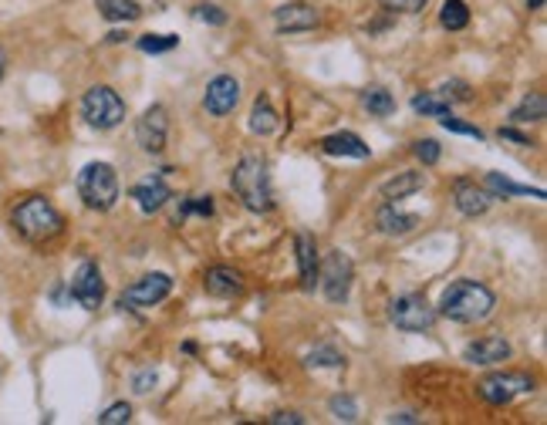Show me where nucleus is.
Wrapping results in <instances>:
<instances>
[{"label":"nucleus","mask_w":547,"mask_h":425,"mask_svg":"<svg viewBox=\"0 0 547 425\" xmlns=\"http://www.w3.org/2000/svg\"><path fill=\"white\" fill-rule=\"evenodd\" d=\"M240 101V81L234 75H216V78L206 85V95H203V109L216 119H224L237 109Z\"/></svg>","instance_id":"obj_12"},{"label":"nucleus","mask_w":547,"mask_h":425,"mask_svg":"<svg viewBox=\"0 0 547 425\" xmlns=\"http://www.w3.org/2000/svg\"><path fill=\"white\" fill-rule=\"evenodd\" d=\"M230 190L237 192V200L244 202V210L250 212H268L274 206L270 172L260 156H244L237 162L234 172H230Z\"/></svg>","instance_id":"obj_3"},{"label":"nucleus","mask_w":547,"mask_h":425,"mask_svg":"<svg viewBox=\"0 0 547 425\" xmlns=\"http://www.w3.org/2000/svg\"><path fill=\"white\" fill-rule=\"evenodd\" d=\"M389 317L399 331L423 335V331H433L436 307H429V301H426L423 294H403V297H395L389 304Z\"/></svg>","instance_id":"obj_6"},{"label":"nucleus","mask_w":547,"mask_h":425,"mask_svg":"<svg viewBox=\"0 0 547 425\" xmlns=\"http://www.w3.org/2000/svg\"><path fill=\"white\" fill-rule=\"evenodd\" d=\"M308 365H311V368H342V365H345V355L331 345H321L308 355Z\"/></svg>","instance_id":"obj_30"},{"label":"nucleus","mask_w":547,"mask_h":425,"mask_svg":"<svg viewBox=\"0 0 547 425\" xmlns=\"http://www.w3.org/2000/svg\"><path fill=\"white\" fill-rule=\"evenodd\" d=\"M453 202H457V210L463 216H483V212L490 210L493 196L483 186H477V182L457 180L453 182Z\"/></svg>","instance_id":"obj_16"},{"label":"nucleus","mask_w":547,"mask_h":425,"mask_svg":"<svg viewBox=\"0 0 547 425\" xmlns=\"http://www.w3.org/2000/svg\"><path fill=\"white\" fill-rule=\"evenodd\" d=\"M547 119V98L541 91H531L514 112H510V122L514 125H531V122H544Z\"/></svg>","instance_id":"obj_22"},{"label":"nucleus","mask_w":547,"mask_h":425,"mask_svg":"<svg viewBox=\"0 0 547 425\" xmlns=\"http://www.w3.org/2000/svg\"><path fill=\"white\" fill-rule=\"evenodd\" d=\"M321 152L324 156H345V159H369L372 149L358 139L355 132H335L321 139Z\"/></svg>","instance_id":"obj_18"},{"label":"nucleus","mask_w":547,"mask_h":425,"mask_svg":"<svg viewBox=\"0 0 547 425\" xmlns=\"http://www.w3.org/2000/svg\"><path fill=\"white\" fill-rule=\"evenodd\" d=\"M385 11H399V14H416L423 11L429 0H379Z\"/></svg>","instance_id":"obj_37"},{"label":"nucleus","mask_w":547,"mask_h":425,"mask_svg":"<svg viewBox=\"0 0 547 425\" xmlns=\"http://www.w3.org/2000/svg\"><path fill=\"white\" fill-rule=\"evenodd\" d=\"M81 119L91 125V129H115V125H122L125 119V101L122 95L109 85H95V88L85 91V98H81Z\"/></svg>","instance_id":"obj_5"},{"label":"nucleus","mask_w":547,"mask_h":425,"mask_svg":"<svg viewBox=\"0 0 547 425\" xmlns=\"http://www.w3.org/2000/svg\"><path fill=\"white\" fill-rule=\"evenodd\" d=\"M4 71H7V55H4V47H0V81H4Z\"/></svg>","instance_id":"obj_43"},{"label":"nucleus","mask_w":547,"mask_h":425,"mask_svg":"<svg viewBox=\"0 0 547 425\" xmlns=\"http://www.w3.org/2000/svg\"><path fill=\"white\" fill-rule=\"evenodd\" d=\"M132 200L139 202V210L142 212H156L173 200V190L166 186L163 176H145V180H139L132 186Z\"/></svg>","instance_id":"obj_17"},{"label":"nucleus","mask_w":547,"mask_h":425,"mask_svg":"<svg viewBox=\"0 0 547 425\" xmlns=\"http://www.w3.org/2000/svg\"><path fill=\"white\" fill-rule=\"evenodd\" d=\"M169 291H173V277L169 274H145L122 291V307H153V304L166 301Z\"/></svg>","instance_id":"obj_9"},{"label":"nucleus","mask_w":547,"mask_h":425,"mask_svg":"<svg viewBox=\"0 0 547 425\" xmlns=\"http://www.w3.org/2000/svg\"><path fill=\"white\" fill-rule=\"evenodd\" d=\"M413 112L416 115H429V119H443V115L453 112V101L443 95V91H423L413 98Z\"/></svg>","instance_id":"obj_24"},{"label":"nucleus","mask_w":547,"mask_h":425,"mask_svg":"<svg viewBox=\"0 0 547 425\" xmlns=\"http://www.w3.org/2000/svg\"><path fill=\"white\" fill-rule=\"evenodd\" d=\"M294 246H298L301 287H304V291H314V284H318V246H314V236L311 233H298Z\"/></svg>","instance_id":"obj_20"},{"label":"nucleus","mask_w":547,"mask_h":425,"mask_svg":"<svg viewBox=\"0 0 547 425\" xmlns=\"http://www.w3.org/2000/svg\"><path fill=\"white\" fill-rule=\"evenodd\" d=\"M439 24H443L447 31H463V27L469 24L467 0H447V4H443V11H439Z\"/></svg>","instance_id":"obj_27"},{"label":"nucleus","mask_w":547,"mask_h":425,"mask_svg":"<svg viewBox=\"0 0 547 425\" xmlns=\"http://www.w3.org/2000/svg\"><path fill=\"white\" fill-rule=\"evenodd\" d=\"M487 192H500V196H534V200H544V190L521 186V182L507 180V176H500V172H487Z\"/></svg>","instance_id":"obj_26"},{"label":"nucleus","mask_w":547,"mask_h":425,"mask_svg":"<svg viewBox=\"0 0 547 425\" xmlns=\"http://www.w3.org/2000/svg\"><path fill=\"white\" fill-rule=\"evenodd\" d=\"M79 196L95 212H109L119 202V176L109 162H89L79 172Z\"/></svg>","instance_id":"obj_4"},{"label":"nucleus","mask_w":547,"mask_h":425,"mask_svg":"<svg viewBox=\"0 0 547 425\" xmlns=\"http://www.w3.org/2000/svg\"><path fill=\"white\" fill-rule=\"evenodd\" d=\"M362 105L369 109V115H379V119H385V115L395 112V98H392L385 88H369L362 91Z\"/></svg>","instance_id":"obj_28"},{"label":"nucleus","mask_w":547,"mask_h":425,"mask_svg":"<svg viewBox=\"0 0 547 425\" xmlns=\"http://www.w3.org/2000/svg\"><path fill=\"white\" fill-rule=\"evenodd\" d=\"M375 226H379L385 236H405V233H413L416 226H419V216L395 210V202H385V206L375 212Z\"/></svg>","instance_id":"obj_19"},{"label":"nucleus","mask_w":547,"mask_h":425,"mask_svg":"<svg viewBox=\"0 0 547 425\" xmlns=\"http://www.w3.org/2000/svg\"><path fill=\"white\" fill-rule=\"evenodd\" d=\"M544 4H547V0H527V7H531V11H541Z\"/></svg>","instance_id":"obj_44"},{"label":"nucleus","mask_w":547,"mask_h":425,"mask_svg":"<svg viewBox=\"0 0 547 425\" xmlns=\"http://www.w3.org/2000/svg\"><path fill=\"white\" fill-rule=\"evenodd\" d=\"M321 21V14L314 11V4H304V0H290L284 7L274 11V27L278 34H301V31H314Z\"/></svg>","instance_id":"obj_13"},{"label":"nucleus","mask_w":547,"mask_h":425,"mask_svg":"<svg viewBox=\"0 0 547 425\" xmlns=\"http://www.w3.org/2000/svg\"><path fill=\"white\" fill-rule=\"evenodd\" d=\"M203 291L210 297H220V301H234L244 294V277L234 267H210L203 277Z\"/></svg>","instance_id":"obj_15"},{"label":"nucleus","mask_w":547,"mask_h":425,"mask_svg":"<svg viewBox=\"0 0 547 425\" xmlns=\"http://www.w3.org/2000/svg\"><path fill=\"white\" fill-rule=\"evenodd\" d=\"M166 139H169V112L163 105H153V109H145L142 119L135 122V142L145 149V152H163L166 149Z\"/></svg>","instance_id":"obj_10"},{"label":"nucleus","mask_w":547,"mask_h":425,"mask_svg":"<svg viewBox=\"0 0 547 425\" xmlns=\"http://www.w3.org/2000/svg\"><path fill=\"white\" fill-rule=\"evenodd\" d=\"M190 212H200V216H213V200H210V196H190V200L179 206V216H190Z\"/></svg>","instance_id":"obj_35"},{"label":"nucleus","mask_w":547,"mask_h":425,"mask_svg":"<svg viewBox=\"0 0 547 425\" xmlns=\"http://www.w3.org/2000/svg\"><path fill=\"white\" fill-rule=\"evenodd\" d=\"M135 45H139L142 55H166V51H173L179 45V37L176 34H142Z\"/></svg>","instance_id":"obj_29"},{"label":"nucleus","mask_w":547,"mask_h":425,"mask_svg":"<svg viewBox=\"0 0 547 425\" xmlns=\"http://www.w3.org/2000/svg\"><path fill=\"white\" fill-rule=\"evenodd\" d=\"M500 139H510V142H517V146H531V139L521 132H514V129H500Z\"/></svg>","instance_id":"obj_41"},{"label":"nucleus","mask_w":547,"mask_h":425,"mask_svg":"<svg viewBox=\"0 0 547 425\" xmlns=\"http://www.w3.org/2000/svg\"><path fill=\"white\" fill-rule=\"evenodd\" d=\"M278 125H280L278 112H274V109H270V101L260 95V98L254 101V112H250V132L254 135H274L278 132Z\"/></svg>","instance_id":"obj_25"},{"label":"nucleus","mask_w":547,"mask_h":425,"mask_svg":"<svg viewBox=\"0 0 547 425\" xmlns=\"http://www.w3.org/2000/svg\"><path fill=\"white\" fill-rule=\"evenodd\" d=\"M413 152H416V159L423 162V166H436L439 162V156H443V149H439V142L436 139H419L413 146Z\"/></svg>","instance_id":"obj_34"},{"label":"nucleus","mask_w":547,"mask_h":425,"mask_svg":"<svg viewBox=\"0 0 547 425\" xmlns=\"http://www.w3.org/2000/svg\"><path fill=\"white\" fill-rule=\"evenodd\" d=\"M514 355V347H510V341L507 337H480V341H469L467 347H463V361H469V365H500V361H507Z\"/></svg>","instance_id":"obj_14"},{"label":"nucleus","mask_w":547,"mask_h":425,"mask_svg":"<svg viewBox=\"0 0 547 425\" xmlns=\"http://www.w3.org/2000/svg\"><path fill=\"white\" fill-rule=\"evenodd\" d=\"M497 307V297L480 280H453L443 297H439V314L457 325H480Z\"/></svg>","instance_id":"obj_1"},{"label":"nucleus","mask_w":547,"mask_h":425,"mask_svg":"<svg viewBox=\"0 0 547 425\" xmlns=\"http://www.w3.org/2000/svg\"><path fill=\"white\" fill-rule=\"evenodd\" d=\"M423 172H399L395 180H389L385 186H382V196L389 202H395V200H405V196H413V192H419L423 190Z\"/></svg>","instance_id":"obj_23"},{"label":"nucleus","mask_w":547,"mask_h":425,"mask_svg":"<svg viewBox=\"0 0 547 425\" xmlns=\"http://www.w3.org/2000/svg\"><path fill=\"white\" fill-rule=\"evenodd\" d=\"M11 223L14 230L31 240V244H47L55 240L61 230H65V216L55 210V202L45 200V196H27L11 210Z\"/></svg>","instance_id":"obj_2"},{"label":"nucleus","mask_w":547,"mask_h":425,"mask_svg":"<svg viewBox=\"0 0 547 425\" xmlns=\"http://www.w3.org/2000/svg\"><path fill=\"white\" fill-rule=\"evenodd\" d=\"M153 385H156V371H153V368L142 371V375H135V381H132V389H135L139 395L153 392Z\"/></svg>","instance_id":"obj_38"},{"label":"nucleus","mask_w":547,"mask_h":425,"mask_svg":"<svg viewBox=\"0 0 547 425\" xmlns=\"http://www.w3.org/2000/svg\"><path fill=\"white\" fill-rule=\"evenodd\" d=\"M531 392H534V378L524 375V371H497V375H487L477 385V395L487 405H510L517 395H531Z\"/></svg>","instance_id":"obj_7"},{"label":"nucleus","mask_w":547,"mask_h":425,"mask_svg":"<svg viewBox=\"0 0 547 425\" xmlns=\"http://www.w3.org/2000/svg\"><path fill=\"white\" fill-rule=\"evenodd\" d=\"M71 297H75L85 311H99L101 301H105V280H101L99 264H91V260L81 264L75 280H71Z\"/></svg>","instance_id":"obj_11"},{"label":"nucleus","mask_w":547,"mask_h":425,"mask_svg":"<svg viewBox=\"0 0 547 425\" xmlns=\"http://www.w3.org/2000/svg\"><path fill=\"white\" fill-rule=\"evenodd\" d=\"M270 425H304V415H298V412H278V415H270Z\"/></svg>","instance_id":"obj_40"},{"label":"nucleus","mask_w":547,"mask_h":425,"mask_svg":"<svg viewBox=\"0 0 547 425\" xmlns=\"http://www.w3.org/2000/svg\"><path fill=\"white\" fill-rule=\"evenodd\" d=\"M443 95H447L449 101H467L469 98V88L463 85V81H453V85H443Z\"/></svg>","instance_id":"obj_39"},{"label":"nucleus","mask_w":547,"mask_h":425,"mask_svg":"<svg viewBox=\"0 0 547 425\" xmlns=\"http://www.w3.org/2000/svg\"><path fill=\"white\" fill-rule=\"evenodd\" d=\"M328 409H331V415H335L338 422H355L358 419V405L352 395H335V399L328 402Z\"/></svg>","instance_id":"obj_31"},{"label":"nucleus","mask_w":547,"mask_h":425,"mask_svg":"<svg viewBox=\"0 0 547 425\" xmlns=\"http://www.w3.org/2000/svg\"><path fill=\"white\" fill-rule=\"evenodd\" d=\"M95 7H99V14L105 21H112V24H129L142 17L139 0H95Z\"/></svg>","instance_id":"obj_21"},{"label":"nucleus","mask_w":547,"mask_h":425,"mask_svg":"<svg viewBox=\"0 0 547 425\" xmlns=\"http://www.w3.org/2000/svg\"><path fill=\"white\" fill-rule=\"evenodd\" d=\"M193 17H196V21H206V24H216V27H220V24H226V14L220 11L216 4H200V7L193 11Z\"/></svg>","instance_id":"obj_36"},{"label":"nucleus","mask_w":547,"mask_h":425,"mask_svg":"<svg viewBox=\"0 0 547 425\" xmlns=\"http://www.w3.org/2000/svg\"><path fill=\"white\" fill-rule=\"evenodd\" d=\"M129 419H132V405L115 402V405H109V409L99 415V425H125Z\"/></svg>","instance_id":"obj_33"},{"label":"nucleus","mask_w":547,"mask_h":425,"mask_svg":"<svg viewBox=\"0 0 547 425\" xmlns=\"http://www.w3.org/2000/svg\"><path fill=\"white\" fill-rule=\"evenodd\" d=\"M389 422H405V425H416L419 419H416L413 412H399V415H389Z\"/></svg>","instance_id":"obj_42"},{"label":"nucleus","mask_w":547,"mask_h":425,"mask_svg":"<svg viewBox=\"0 0 547 425\" xmlns=\"http://www.w3.org/2000/svg\"><path fill=\"white\" fill-rule=\"evenodd\" d=\"M439 125H443V129H447V132L469 135V139H477V142H483V139H487V135H483V129H477V125L463 122V119H453V112H449V115H443V119H439Z\"/></svg>","instance_id":"obj_32"},{"label":"nucleus","mask_w":547,"mask_h":425,"mask_svg":"<svg viewBox=\"0 0 547 425\" xmlns=\"http://www.w3.org/2000/svg\"><path fill=\"white\" fill-rule=\"evenodd\" d=\"M352 280H355V264L335 250V254H328L324 264L318 267V284H321L324 297L331 304H345L348 294H352Z\"/></svg>","instance_id":"obj_8"}]
</instances>
